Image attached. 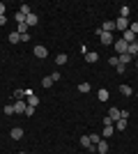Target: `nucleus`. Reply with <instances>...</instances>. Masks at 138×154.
I'll return each instance as SVG.
<instances>
[{
	"mask_svg": "<svg viewBox=\"0 0 138 154\" xmlns=\"http://www.w3.org/2000/svg\"><path fill=\"white\" fill-rule=\"evenodd\" d=\"M99 140H101V136H97V134H90V143H92V145H97Z\"/></svg>",
	"mask_w": 138,
	"mask_h": 154,
	"instance_id": "29",
	"label": "nucleus"
},
{
	"mask_svg": "<svg viewBox=\"0 0 138 154\" xmlns=\"http://www.w3.org/2000/svg\"><path fill=\"white\" fill-rule=\"evenodd\" d=\"M120 92H122V94H124V97H131V94H133L131 85H120Z\"/></svg>",
	"mask_w": 138,
	"mask_h": 154,
	"instance_id": "17",
	"label": "nucleus"
},
{
	"mask_svg": "<svg viewBox=\"0 0 138 154\" xmlns=\"http://www.w3.org/2000/svg\"><path fill=\"white\" fill-rule=\"evenodd\" d=\"M136 67H138V60H136Z\"/></svg>",
	"mask_w": 138,
	"mask_h": 154,
	"instance_id": "38",
	"label": "nucleus"
},
{
	"mask_svg": "<svg viewBox=\"0 0 138 154\" xmlns=\"http://www.w3.org/2000/svg\"><path fill=\"white\" fill-rule=\"evenodd\" d=\"M120 16H122V19H129V7H127V5L120 7Z\"/></svg>",
	"mask_w": 138,
	"mask_h": 154,
	"instance_id": "19",
	"label": "nucleus"
},
{
	"mask_svg": "<svg viewBox=\"0 0 138 154\" xmlns=\"http://www.w3.org/2000/svg\"><path fill=\"white\" fill-rule=\"evenodd\" d=\"M129 30H131V32H133V35H138V21H133L131 26H129Z\"/></svg>",
	"mask_w": 138,
	"mask_h": 154,
	"instance_id": "31",
	"label": "nucleus"
},
{
	"mask_svg": "<svg viewBox=\"0 0 138 154\" xmlns=\"http://www.w3.org/2000/svg\"><path fill=\"white\" fill-rule=\"evenodd\" d=\"M2 110H5V115H14V103H7Z\"/></svg>",
	"mask_w": 138,
	"mask_h": 154,
	"instance_id": "27",
	"label": "nucleus"
},
{
	"mask_svg": "<svg viewBox=\"0 0 138 154\" xmlns=\"http://www.w3.org/2000/svg\"><path fill=\"white\" fill-rule=\"evenodd\" d=\"M81 145H83V147H90L92 143H90V136H81Z\"/></svg>",
	"mask_w": 138,
	"mask_h": 154,
	"instance_id": "23",
	"label": "nucleus"
},
{
	"mask_svg": "<svg viewBox=\"0 0 138 154\" xmlns=\"http://www.w3.org/2000/svg\"><path fill=\"white\" fill-rule=\"evenodd\" d=\"M127 53H129L131 58H133V55H138V44H136V42H133V44H129V48H127Z\"/></svg>",
	"mask_w": 138,
	"mask_h": 154,
	"instance_id": "18",
	"label": "nucleus"
},
{
	"mask_svg": "<svg viewBox=\"0 0 138 154\" xmlns=\"http://www.w3.org/2000/svg\"><path fill=\"white\" fill-rule=\"evenodd\" d=\"M108 64H113V67H118V64H120V62H118V55H115V58H108Z\"/></svg>",
	"mask_w": 138,
	"mask_h": 154,
	"instance_id": "33",
	"label": "nucleus"
},
{
	"mask_svg": "<svg viewBox=\"0 0 138 154\" xmlns=\"http://www.w3.org/2000/svg\"><path fill=\"white\" fill-rule=\"evenodd\" d=\"M5 9H7V5H5V2H0V16H5Z\"/></svg>",
	"mask_w": 138,
	"mask_h": 154,
	"instance_id": "35",
	"label": "nucleus"
},
{
	"mask_svg": "<svg viewBox=\"0 0 138 154\" xmlns=\"http://www.w3.org/2000/svg\"><path fill=\"white\" fill-rule=\"evenodd\" d=\"M51 78H53V83H55V81H60V71H53Z\"/></svg>",
	"mask_w": 138,
	"mask_h": 154,
	"instance_id": "34",
	"label": "nucleus"
},
{
	"mask_svg": "<svg viewBox=\"0 0 138 154\" xmlns=\"http://www.w3.org/2000/svg\"><path fill=\"white\" fill-rule=\"evenodd\" d=\"M115 134V127L113 124H104V134H101V138H108V136Z\"/></svg>",
	"mask_w": 138,
	"mask_h": 154,
	"instance_id": "11",
	"label": "nucleus"
},
{
	"mask_svg": "<svg viewBox=\"0 0 138 154\" xmlns=\"http://www.w3.org/2000/svg\"><path fill=\"white\" fill-rule=\"evenodd\" d=\"M9 42H12V44H19V42H21V35H19V32H12V35H9Z\"/></svg>",
	"mask_w": 138,
	"mask_h": 154,
	"instance_id": "20",
	"label": "nucleus"
},
{
	"mask_svg": "<svg viewBox=\"0 0 138 154\" xmlns=\"http://www.w3.org/2000/svg\"><path fill=\"white\" fill-rule=\"evenodd\" d=\"M106 99H108V90L101 88V90H99V101H106Z\"/></svg>",
	"mask_w": 138,
	"mask_h": 154,
	"instance_id": "25",
	"label": "nucleus"
},
{
	"mask_svg": "<svg viewBox=\"0 0 138 154\" xmlns=\"http://www.w3.org/2000/svg\"><path fill=\"white\" fill-rule=\"evenodd\" d=\"M69 62V58H67L65 53H58V55H55V64H60V67H62V64H67Z\"/></svg>",
	"mask_w": 138,
	"mask_h": 154,
	"instance_id": "14",
	"label": "nucleus"
},
{
	"mask_svg": "<svg viewBox=\"0 0 138 154\" xmlns=\"http://www.w3.org/2000/svg\"><path fill=\"white\" fill-rule=\"evenodd\" d=\"M12 138H14V140H21V138H23V129H21V127H14L12 129Z\"/></svg>",
	"mask_w": 138,
	"mask_h": 154,
	"instance_id": "12",
	"label": "nucleus"
},
{
	"mask_svg": "<svg viewBox=\"0 0 138 154\" xmlns=\"http://www.w3.org/2000/svg\"><path fill=\"white\" fill-rule=\"evenodd\" d=\"M97 154H108V143H106L104 138L97 143Z\"/></svg>",
	"mask_w": 138,
	"mask_h": 154,
	"instance_id": "7",
	"label": "nucleus"
},
{
	"mask_svg": "<svg viewBox=\"0 0 138 154\" xmlns=\"http://www.w3.org/2000/svg\"><path fill=\"white\" fill-rule=\"evenodd\" d=\"M78 92H83V94H85V92H90V83H81V85H78Z\"/></svg>",
	"mask_w": 138,
	"mask_h": 154,
	"instance_id": "28",
	"label": "nucleus"
},
{
	"mask_svg": "<svg viewBox=\"0 0 138 154\" xmlns=\"http://www.w3.org/2000/svg\"><path fill=\"white\" fill-rule=\"evenodd\" d=\"M131 60H133V58L129 55V53H122V55H118V62H120V64H124V67H127V62H131Z\"/></svg>",
	"mask_w": 138,
	"mask_h": 154,
	"instance_id": "15",
	"label": "nucleus"
},
{
	"mask_svg": "<svg viewBox=\"0 0 138 154\" xmlns=\"http://www.w3.org/2000/svg\"><path fill=\"white\" fill-rule=\"evenodd\" d=\"M14 97H16V99H23V97H26V90H23V88H19V90L14 92Z\"/></svg>",
	"mask_w": 138,
	"mask_h": 154,
	"instance_id": "30",
	"label": "nucleus"
},
{
	"mask_svg": "<svg viewBox=\"0 0 138 154\" xmlns=\"http://www.w3.org/2000/svg\"><path fill=\"white\" fill-rule=\"evenodd\" d=\"M129 26H131V21H129V19H122V16L115 19V30L124 32V30H129Z\"/></svg>",
	"mask_w": 138,
	"mask_h": 154,
	"instance_id": "1",
	"label": "nucleus"
},
{
	"mask_svg": "<svg viewBox=\"0 0 138 154\" xmlns=\"http://www.w3.org/2000/svg\"><path fill=\"white\" fill-rule=\"evenodd\" d=\"M120 39H124L127 44H133V42H136V35H133L131 30H124V32H122V37H120Z\"/></svg>",
	"mask_w": 138,
	"mask_h": 154,
	"instance_id": "6",
	"label": "nucleus"
},
{
	"mask_svg": "<svg viewBox=\"0 0 138 154\" xmlns=\"http://www.w3.org/2000/svg\"><path fill=\"white\" fill-rule=\"evenodd\" d=\"M32 53H35V58H39V60H44L46 55H48V48H46V46H41V44H37L32 48Z\"/></svg>",
	"mask_w": 138,
	"mask_h": 154,
	"instance_id": "4",
	"label": "nucleus"
},
{
	"mask_svg": "<svg viewBox=\"0 0 138 154\" xmlns=\"http://www.w3.org/2000/svg\"><path fill=\"white\" fill-rule=\"evenodd\" d=\"M113 30H115V21H106L101 26V32H113Z\"/></svg>",
	"mask_w": 138,
	"mask_h": 154,
	"instance_id": "13",
	"label": "nucleus"
},
{
	"mask_svg": "<svg viewBox=\"0 0 138 154\" xmlns=\"http://www.w3.org/2000/svg\"><path fill=\"white\" fill-rule=\"evenodd\" d=\"M16 32H19V35H26V32H28V26H26V23H19V26H16Z\"/></svg>",
	"mask_w": 138,
	"mask_h": 154,
	"instance_id": "22",
	"label": "nucleus"
},
{
	"mask_svg": "<svg viewBox=\"0 0 138 154\" xmlns=\"http://www.w3.org/2000/svg\"><path fill=\"white\" fill-rule=\"evenodd\" d=\"M99 42L104 46H113V42H115V39H113V32H101V35H99Z\"/></svg>",
	"mask_w": 138,
	"mask_h": 154,
	"instance_id": "5",
	"label": "nucleus"
},
{
	"mask_svg": "<svg viewBox=\"0 0 138 154\" xmlns=\"http://www.w3.org/2000/svg\"><path fill=\"white\" fill-rule=\"evenodd\" d=\"M136 97H138V92H136Z\"/></svg>",
	"mask_w": 138,
	"mask_h": 154,
	"instance_id": "39",
	"label": "nucleus"
},
{
	"mask_svg": "<svg viewBox=\"0 0 138 154\" xmlns=\"http://www.w3.org/2000/svg\"><path fill=\"white\" fill-rule=\"evenodd\" d=\"M7 23V16H0V26H5Z\"/></svg>",
	"mask_w": 138,
	"mask_h": 154,
	"instance_id": "36",
	"label": "nucleus"
},
{
	"mask_svg": "<svg viewBox=\"0 0 138 154\" xmlns=\"http://www.w3.org/2000/svg\"><path fill=\"white\" fill-rule=\"evenodd\" d=\"M19 12L28 16V14H32V9H30V5H21V7H19Z\"/></svg>",
	"mask_w": 138,
	"mask_h": 154,
	"instance_id": "21",
	"label": "nucleus"
},
{
	"mask_svg": "<svg viewBox=\"0 0 138 154\" xmlns=\"http://www.w3.org/2000/svg\"><path fill=\"white\" fill-rule=\"evenodd\" d=\"M127 122H129V120H127V117H120L118 122L113 124V127H115V131H124V129H127Z\"/></svg>",
	"mask_w": 138,
	"mask_h": 154,
	"instance_id": "9",
	"label": "nucleus"
},
{
	"mask_svg": "<svg viewBox=\"0 0 138 154\" xmlns=\"http://www.w3.org/2000/svg\"><path fill=\"white\" fill-rule=\"evenodd\" d=\"M19 154H28V152H19Z\"/></svg>",
	"mask_w": 138,
	"mask_h": 154,
	"instance_id": "37",
	"label": "nucleus"
},
{
	"mask_svg": "<svg viewBox=\"0 0 138 154\" xmlns=\"http://www.w3.org/2000/svg\"><path fill=\"white\" fill-rule=\"evenodd\" d=\"M14 19H16V23H26V14L16 12V14H14Z\"/></svg>",
	"mask_w": 138,
	"mask_h": 154,
	"instance_id": "24",
	"label": "nucleus"
},
{
	"mask_svg": "<svg viewBox=\"0 0 138 154\" xmlns=\"http://www.w3.org/2000/svg\"><path fill=\"white\" fill-rule=\"evenodd\" d=\"M108 117H111V120H113V124H115V122L120 120V108H115V106H113V108L108 110Z\"/></svg>",
	"mask_w": 138,
	"mask_h": 154,
	"instance_id": "10",
	"label": "nucleus"
},
{
	"mask_svg": "<svg viewBox=\"0 0 138 154\" xmlns=\"http://www.w3.org/2000/svg\"><path fill=\"white\" fill-rule=\"evenodd\" d=\"M37 21H39V16H37V14H28V16H26V26L28 28H30V26H37Z\"/></svg>",
	"mask_w": 138,
	"mask_h": 154,
	"instance_id": "8",
	"label": "nucleus"
},
{
	"mask_svg": "<svg viewBox=\"0 0 138 154\" xmlns=\"http://www.w3.org/2000/svg\"><path fill=\"white\" fill-rule=\"evenodd\" d=\"M26 108H28V101H26V99H16V101H14V113L26 115Z\"/></svg>",
	"mask_w": 138,
	"mask_h": 154,
	"instance_id": "2",
	"label": "nucleus"
},
{
	"mask_svg": "<svg viewBox=\"0 0 138 154\" xmlns=\"http://www.w3.org/2000/svg\"><path fill=\"white\" fill-rule=\"evenodd\" d=\"M35 115V108H32V106H28V108H26V117H32Z\"/></svg>",
	"mask_w": 138,
	"mask_h": 154,
	"instance_id": "32",
	"label": "nucleus"
},
{
	"mask_svg": "<svg viewBox=\"0 0 138 154\" xmlns=\"http://www.w3.org/2000/svg\"><path fill=\"white\" fill-rule=\"evenodd\" d=\"M113 46H115V53H118V55L127 53V48H129V44H127L124 39H118V42H113Z\"/></svg>",
	"mask_w": 138,
	"mask_h": 154,
	"instance_id": "3",
	"label": "nucleus"
},
{
	"mask_svg": "<svg viewBox=\"0 0 138 154\" xmlns=\"http://www.w3.org/2000/svg\"><path fill=\"white\" fill-rule=\"evenodd\" d=\"M85 60H87V62H97V60H99V53L87 51V53H85Z\"/></svg>",
	"mask_w": 138,
	"mask_h": 154,
	"instance_id": "16",
	"label": "nucleus"
},
{
	"mask_svg": "<svg viewBox=\"0 0 138 154\" xmlns=\"http://www.w3.org/2000/svg\"><path fill=\"white\" fill-rule=\"evenodd\" d=\"M41 85H44V88H51V85H53V78H51V76L41 78Z\"/></svg>",
	"mask_w": 138,
	"mask_h": 154,
	"instance_id": "26",
	"label": "nucleus"
}]
</instances>
